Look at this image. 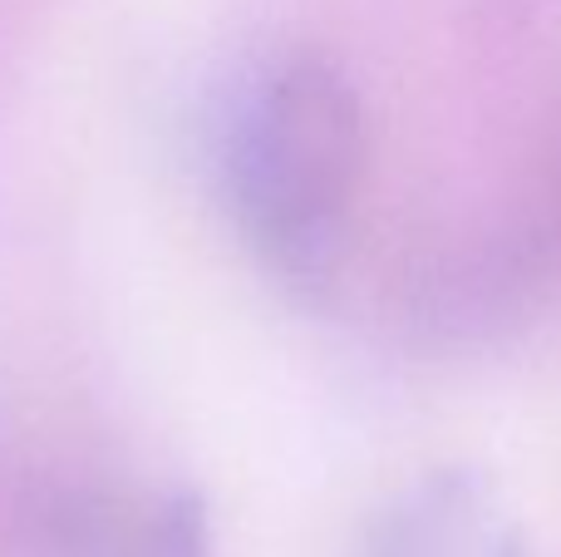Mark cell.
I'll use <instances>...</instances> for the list:
<instances>
[{
    "label": "cell",
    "instance_id": "obj_1",
    "mask_svg": "<svg viewBox=\"0 0 561 557\" xmlns=\"http://www.w3.org/2000/svg\"><path fill=\"white\" fill-rule=\"evenodd\" d=\"M227 193L247 242L290 276H316L345 237L365 168V114L325 59L266 69L227 128Z\"/></svg>",
    "mask_w": 561,
    "mask_h": 557
},
{
    "label": "cell",
    "instance_id": "obj_2",
    "mask_svg": "<svg viewBox=\"0 0 561 557\" xmlns=\"http://www.w3.org/2000/svg\"><path fill=\"white\" fill-rule=\"evenodd\" d=\"M35 548L39 557H213V533L193 493L79 484L45 499Z\"/></svg>",
    "mask_w": 561,
    "mask_h": 557
},
{
    "label": "cell",
    "instance_id": "obj_3",
    "mask_svg": "<svg viewBox=\"0 0 561 557\" xmlns=\"http://www.w3.org/2000/svg\"><path fill=\"white\" fill-rule=\"evenodd\" d=\"M359 557H523V543L483 479L434 474L379 513Z\"/></svg>",
    "mask_w": 561,
    "mask_h": 557
}]
</instances>
